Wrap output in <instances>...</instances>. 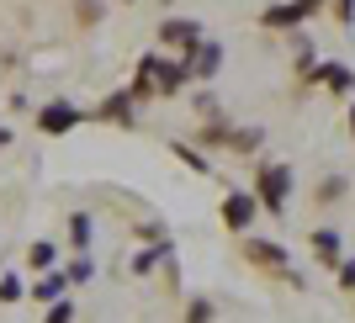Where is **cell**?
<instances>
[{
    "instance_id": "6da1fadb",
    "label": "cell",
    "mask_w": 355,
    "mask_h": 323,
    "mask_svg": "<svg viewBox=\"0 0 355 323\" xmlns=\"http://www.w3.org/2000/svg\"><path fill=\"white\" fill-rule=\"evenodd\" d=\"M286 180H292L286 170H266V180H260V191H266V202H270V207H282V191H286Z\"/></svg>"
},
{
    "instance_id": "7a4b0ae2",
    "label": "cell",
    "mask_w": 355,
    "mask_h": 323,
    "mask_svg": "<svg viewBox=\"0 0 355 323\" xmlns=\"http://www.w3.org/2000/svg\"><path fill=\"white\" fill-rule=\"evenodd\" d=\"M74 122H80V112H69V106H48V112H43L48 132H64V128H74Z\"/></svg>"
},
{
    "instance_id": "3957f363",
    "label": "cell",
    "mask_w": 355,
    "mask_h": 323,
    "mask_svg": "<svg viewBox=\"0 0 355 323\" xmlns=\"http://www.w3.org/2000/svg\"><path fill=\"white\" fill-rule=\"evenodd\" d=\"M250 218H254V202H250V196H228V222H234V228H244Z\"/></svg>"
},
{
    "instance_id": "277c9868",
    "label": "cell",
    "mask_w": 355,
    "mask_h": 323,
    "mask_svg": "<svg viewBox=\"0 0 355 323\" xmlns=\"http://www.w3.org/2000/svg\"><path fill=\"white\" fill-rule=\"evenodd\" d=\"M48 323H69V308H53V313H48Z\"/></svg>"
}]
</instances>
